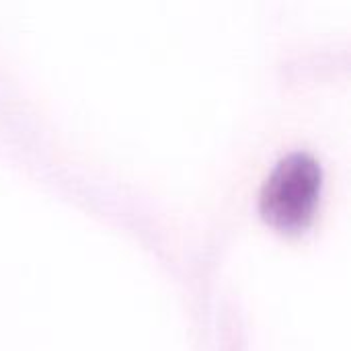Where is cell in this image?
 Segmentation results:
<instances>
[{"label":"cell","mask_w":351,"mask_h":351,"mask_svg":"<svg viewBox=\"0 0 351 351\" xmlns=\"http://www.w3.org/2000/svg\"><path fill=\"white\" fill-rule=\"evenodd\" d=\"M323 185V167L308 150L284 154L259 191V206L267 218L286 228L302 226L315 212Z\"/></svg>","instance_id":"cell-1"}]
</instances>
